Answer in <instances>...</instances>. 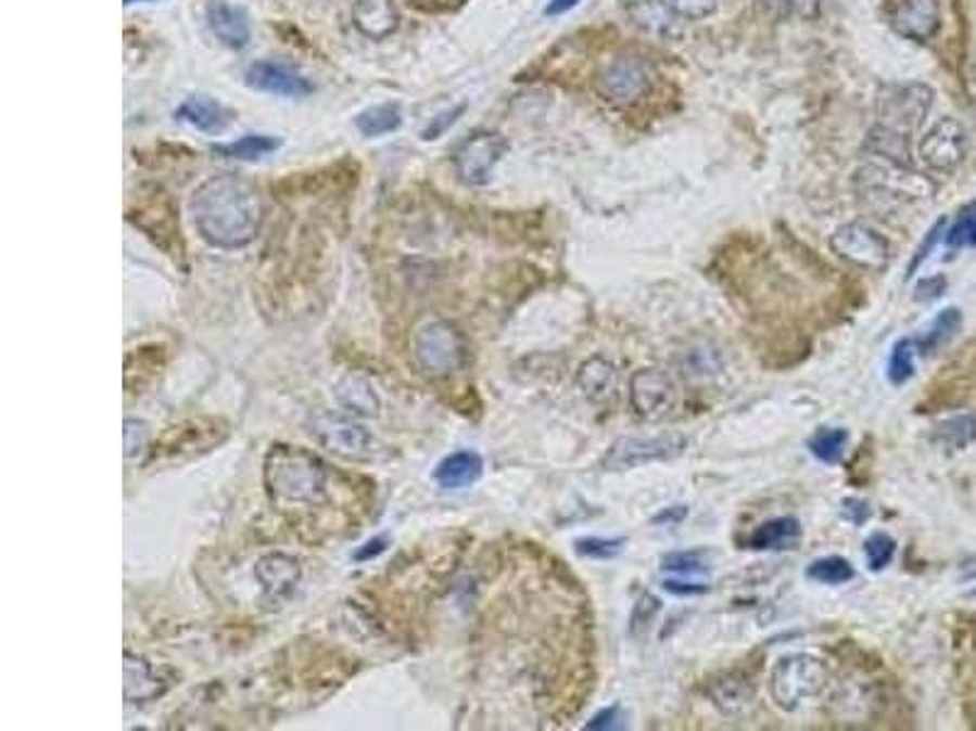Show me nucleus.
I'll use <instances>...</instances> for the list:
<instances>
[{
  "label": "nucleus",
  "mask_w": 976,
  "mask_h": 731,
  "mask_svg": "<svg viewBox=\"0 0 976 731\" xmlns=\"http://www.w3.org/2000/svg\"><path fill=\"white\" fill-rule=\"evenodd\" d=\"M262 197L240 176L208 179L191 197L195 230L218 249H242L262 227Z\"/></svg>",
  "instance_id": "f257e3e1"
},
{
  "label": "nucleus",
  "mask_w": 976,
  "mask_h": 731,
  "mask_svg": "<svg viewBox=\"0 0 976 731\" xmlns=\"http://www.w3.org/2000/svg\"><path fill=\"white\" fill-rule=\"evenodd\" d=\"M659 610H662V602H659V598L652 595V592H643V595L635 600L633 612H630L628 634L637 641L645 639L649 627H652V621L659 615Z\"/></svg>",
  "instance_id": "e433bc0d"
},
{
  "label": "nucleus",
  "mask_w": 976,
  "mask_h": 731,
  "mask_svg": "<svg viewBox=\"0 0 976 731\" xmlns=\"http://www.w3.org/2000/svg\"><path fill=\"white\" fill-rule=\"evenodd\" d=\"M264 480L274 498L286 502H320L328 496V471L313 451L301 447H271L264 459Z\"/></svg>",
  "instance_id": "f03ea898"
},
{
  "label": "nucleus",
  "mask_w": 976,
  "mask_h": 731,
  "mask_svg": "<svg viewBox=\"0 0 976 731\" xmlns=\"http://www.w3.org/2000/svg\"><path fill=\"white\" fill-rule=\"evenodd\" d=\"M465 111H467V105H457V107H452V111H445V113L432 117L430 125L422 130V140H428V142L438 140V137L445 134L449 127L455 125L461 115H465Z\"/></svg>",
  "instance_id": "c03bdc74"
},
{
  "label": "nucleus",
  "mask_w": 976,
  "mask_h": 731,
  "mask_svg": "<svg viewBox=\"0 0 976 731\" xmlns=\"http://www.w3.org/2000/svg\"><path fill=\"white\" fill-rule=\"evenodd\" d=\"M933 439L948 449H967L976 441V418L974 414H954L942 420L933 429Z\"/></svg>",
  "instance_id": "473e14b6"
},
{
  "label": "nucleus",
  "mask_w": 976,
  "mask_h": 731,
  "mask_svg": "<svg viewBox=\"0 0 976 731\" xmlns=\"http://www.w3.org/2000/svg\"><path fill=\"white\" fill-rule=\"evenodd\" d=\"M827 668L811 654H791L778 658L769 676V693L776 707L791 713L803 700L817 697L827 685Z\"/></svg>",
  "instance_id": "7ed1b4c3"
},
{
  "label": "nucleus",
  "mask_w": 976,
  "mask_h": 731,
  "mask_svg": "<svg viewBox=\"0 0 976 731\" xmlns=\"http://www.w3.org/2000/svg\"><path fill=\"white\" fill-rule=\"evenodd\" d=\"M246 86L256 91L283 95V98H303L313 91L308 78L293 72L291 66L274 64V62H254L246 68Z\"/></svg>",
  "instance_id": "dca6fc26"
},
{
  "label": "nucleus",
  "mask_w": 976,
  "mask_h": 731,
  "mask_svg": "<svg viewBox=\"0 0 976 731\" xmlns=\"http://www.w3.org/2000/svg\"><path fill=\"white\" fill-rule=\"evenodd\" d=\"M416 357L422 366V371L430 375H452L457 373L467 361V347L461 334L447 322L428 324L426 330L418 334L416 342Z\"/></svg>",
  "instance_id": "6e6552de"
},
{
  "label": "nucleus",
  "mask_w": 976,
  "mask_h": 731,
  "mask_svg": "<svg viewBox=\"0 0 976 731\" xmlns=\"http://www.w3.org/2000/svg\"><path fill=\"white\" fill-rule=\"evenodd\" d=\"M205 15H208V25L213 29V35L220 39L225 47L230 49H242L250 42V20H246V13L238 5L225 3V0H213L205 8Z\"/></svg>",
  "instance_id": "aec40b11"
},
{
  "label": "nucleus",
  "mask_w": 976,
  "mask_h": 731,
  "mask_svg": "<svg viewBox=\"0 0 976 731\" xmlns=\"http://www.w3.org/2000/svg\"><path fill=\"white\" fill-rule=\"evenodd\" d=\"M664 590L672 592V595L686 598V595H706L708 586H701V582H682V580H664Z\"/></svg>",
  "instance_id": "8fccbe9b"
},
{
  "label": "nucleus",
  "mask_w": 976,
  "mask_h": 731,
  "mask_svg": "<svg viewBox=\"0 0 976 731\" xmlns=\"http://www.w3.org/2000/svg\"><path fill=\"white\" fill-rule=\"evenodd\" d=\"M891 25L905 39L928 42L940 29V3L938 0H899Z\"/></svg>",
  "instance_id": "f3484780"
},
{
  "label": "nucleus",
  "mask_w": 976,
  "mask_h": 731,
  "mask_svg": "<svg viewBox=\"0 0 976 731\" xmlns=\"http://www.w3.org/2000/svg\"><path fill=\"white\" fill-rule=\"evenodd\" d=\"M176 117H179L181 123L195 127V130L211 134H218L228 127V113H225V107L220 103H215L208 95H191L189 101H183L179 111H176Z\"/></svg>",
  "instance_id": "a878e982"
},
{
  "label": "nucleus",
  "mask_w": 976,
  "mask_h": 731,
  "mask_svg": "<svg viewBox=\"0 0 976 731\" xmlns=\"http://www.w3.org/2000/svg\"><path fill=\"white\" fill-rule=\"evenodd\" d=\"M147 447H150V427L142 420H125V457H140Z\"/></svg>",
  "instance_id": "79ce46f5"
},
{
  "label": "nucleus",
  "mask_w": 976,
  "mask_h": 731,
  "mask_svg": "<svg viewBox=\"0 0 976 731\" xmlns=\"http://www.w3.org/2000/svg\"><path fill=\"white\" fill-rule=\"evenodd\" d=\"M596 91L616 107L635 105L649 91L647 66L635 56H618L596 74Z\"/></svg>",
  "instance_id": "9b49d317"
},
{
  "label": "nucleus",
  "mask_w": 976,
  "mask_h": 731,
  "mask_svg": "<svg viewBox=\"0 0 976 731\" xmlns=\"http://www.w3.org/2000/svg\"><path fill=\"white\" fill-rule=\"evenodd\" d=\"M933 98V88L918 81L884 86L879 98H876V117H879L882 127L913 137L928 117Z\"/></svg>",
  "instance_id": "20e7f679"
},
{
  "label": "nucleus",
  "mask_w": 976,
  "mask_h": 731,
  "mask_svg": "<svg viewBox=\"0 0 976 731\" xmlns=\"http://www.w3.org/2000/svg\"><path fill=\"white\" fill-rule=\"evenodd\" d=\"M806 576L821 582V586H845L854 578V566L847 559L840 556H827V559H817L808 566Z\"/></svg>",
  "instance_id": "f704fd0d"
},
{
  "label": "nucleus",
  "mask_w": 976,
  "mask_h": 731,
  "mask_svg": "<svg viewBox=\"0 0 976 731\" xmlns=\"http://www.w3.org/2000/svg\"><path fill=\"white\" fill-rule=\"evenodd\" d=\"M354 125L364 137H381L396 132L401 127V107L396 103L371 105L354 117Z\"/></svg>",
  "instance_id": "7c9ffc66"
},
{
  "label": "nucleus",
  "mask_w": 976,
  "mask_h": 731,
  "mask_svg": "<svg viewBox=\"0 0 976 731\" xmlns=\"http://www.w3.org/2000/svg\"><path fill=\"white\" fill-rule=\"evenodd\" d=\"M506 152L508 142L496 132L479 130L467 137L455 152V169L459 179L469 185H486Z\"/></svg>",
  "instance_id": "ddd939ff"
},
{
  "label": "nucleus",
  "mask_w": 976,
  "mask_h": 731,
  "mask_svg": "<svg viewBox=\"0 0 976 731\" xmlns=\"http://www.w3.org/2000/svg\"><path fill=\"white\" fill-rule=\"evenodd\" d=\"M831 249L857 269L884 271L889 266L891 249L884 236L862 222H847L837 227L831 236Z\"/></svg>",
  "instance_id": "1a4fd4ad"
},
{
  "label": "nucleus",
  "mask_w": 976,
  "mask_h": 731,
  "mask_svg": "<svg viewBox=\"0 0 976 731\" xmlns=\"http://www.w3.org/2000/svg\"><path fill=\"white\" fill-rule=\"evenodd\" d=\"M628 13L633 25L649 37L667 39L676 33L679 15L669 0H633L628 5Z\"/></svg>",
  "instance_id": "412c9836"
},
{
  "label": "nucleus",
  "mask_w": 976,
  "mask_h": 731,
  "mask_svg": "<svg viewBox=\"0 0 976 731\" xmlns=\"http://www.w3.org/2000/svg\"><path fill=\"white\" fill-rule=\"evenodd\" d=\"M686 449L682 434H657V437H620L606 449L600 461L604 471H630L655 461L679 457Z\"/></svg>",
  "instance_id": "0eeeda50"
},
{
  "label": "nucleus",
  "mask_w": 976,
  "mask_h": 731,
  "mask_svg": "<svg viewBox=\"0 0 976 731\" xmlns=\"http://www.w3.org/2000/svg\"><path fill=\"white\" fill-rule=\"evenodd\" d=\"M801 535H803L801 522L796 517H776L762 522V525L749 531V537L745 539V549L752 551L796 549L798 541H801Z\"/></svg>",
  "instance_id": "4be33fe9"
},
{
  "label": "nucleus",
  "mask_w": 976,
  "mask_h": 731,
  "mask_svg": "<svg viewBox=\"0 0 976 731\" xmlns=\"http://www.w3.org/2000/svg\"><path fill=\"white\" fill-rule=\"evenodd\" d=\"M945 242L950 249H964V246H976V201L964 205L958 220L945 232Z\"/></svg>",
  "instance_id": "4c0bfd02"
},
{
  "label": "nucleus",
  "mask_w": 976,
  "mask_h": 731,
  "mask_svg": "<svg viewBox=\"0 0 976 731\" xmlns=\"http://www.w3.org/2000/svg\"><path fill=\"white\" fill-rule=\"evenodd\" d=\"M625 537H616V539H604V537H584L576 539V553L584 559H596V561H610L623 553L625 549Z\"/></svg>",
  "instance_id": "ea45409f"
},
{
  "label": "nucleus",
  "mask_w": 976,
  "mask_h": 731,
  "mask_svg": "<svg viewBox=\"0 0 976 731\" xmlns=\"http://www.w3.org/2000/svg\"><path fill=\"white\" fill-rule=\"evenodd\" d=\"M481 473H484V459L477 451H457L445 461H440V466L435 469V480L442 488L457 490L477 483Z\"/></svg>",
  "instance_id": "393cba45"
},
{
  "label": "nucleus",
  "mask_w": 976,
  "mask_h": 731,
  "mask_svg": "<svg viewBox=\"0 0 976 731\" xmlns=\"http://www.w3.org/2000/svg\"><path fill=\"white\" fill-rule=\"evenodd\" d=\"M967 130L954 117H942L921 140V159L935 174L958 171L967 156Z\"/></svg>",
  "instance_id": "f8f14e48"
},
{
  "label": "nucleus",
  "mask_w": 976,
  "mask_h": 731,
  "mask_svg": "<svg viewBox=\"0 0 976 731\" xmlns=\"http://www.w3.org/2000/svg\"><path fill=\"white\" fill-rule=\"evenodd\" d=\"M662 570L684 573V576H694V573H706V551H674L662 556Z\"/></svg>",
  "instance_id": "a19ab883"
},
{
  "label": "nucleus",
  "mask_w": 976,
  "mask_h": 731,
  "mask_svg": "<svg viewBox=\"0 0 976 731\" xmlns=\"http://www.w3.org/2000/svg\"><path fill=\"white\" fill-rule=\"evenodd\" d=\"M847 441H850V432L842 427H821L808 437L806 447L813 453L817 461L827 463V466H837L845 459Z\"/></svg>",
  "instance_id": "c756f323"
},
{
  "label": "nucleus",
  "mask_w": 976,
  "mask_h": 731,
  "mask_svg": "<svg viewBox=\"0 0 976 731\" xmlns=\"http://www.w3.org/2000/svg\"><path fill=\"white\" fill-rule=\"evenodd\" d=\"M125 3H137V0H125Z\"/></svg>",
  "instance_id": "6e6d98bb"
},
{
  "label": "nucleus",
  "mask_w": 976,
  "mask_h": 731,
  "mask_svg": "<svg viewBox=\"0 0 976 731\" xmlns=\"http://www.w3.org/2000/svg\"><path fill=\"white\" fill-rule=\"evenodd\" d=\"M310 432L325 449L338 453V457L362 459L367 457L371 447L369 432L340 412H318L310 420Z\"/></svg>",
  "instance_id": "4468645a"
},
{
  "label": "nucleus",
  "mask_w": 976,
  "mask_h": 731,
  "mask_svg": "<svg viewBox=\"0 0 976 731\" xmlns=\"http://www.w3.org/2000/svg\"><path fill=\"white\" fill-rule=\"evenodd\" d=\"M630 405L637 418L657 422L669 418L679 405V388L662 369H639L630 379Z\"/></svg>",
  "instance_id": "9d476101"
},
{
  "label": "nucleus",
  "mask_w": 976,
  "mask_h": 731,
  "mask_svg": "<svg viewBox=\"0 0 976 731\" xmlns=\"http://www.w3.org/2000/svg\"><path fill=\"white\" fill-rule=\"evenodd\" d=\"M864 556L870 570L874 573L884 570L896 556V539L891 535H886V531H872V535L864 539Z\"/></svg>",
  "instance_id": "58836bf2"
},
{
  "label": "nucleus",
  "mask_w": 976,
  "mask_h": 731,
  "mask_svg": "<svg viewBox=\"0 0 976 731\" xmlns=\"http://www.w3.org/2000/svg\"><path fill=\"white\" fill-rule=\"evenodd\" d=\"M281 146L279 140H274L269 134H244L238 142L228 144H215L213 152H218L228 159H242V162H256L262 156L276 152Z\"/></svg>",
  "instance_id": "2f4dec72"
},
{
  "label": "nucleus",
  "mask_w": 976,
  "mask_h": 731,
  "mask_svg": "<svg viewBox=\"0 0 976 731\" xmlns=\"http://www.w3.org/2000/svg\"><path fill=\"white\" fill-rule=\"evenodd\" d=\"M576 5H579V0H549V5L545 8V15H549V17L565 15L567 10L576 8Z\"/></svg>",
  "instance_id": "864d4df0"
},
{
  "label": "nucleus",
  "mask_w": 976,
  "mask_h": 731,
  "mask_svg": "<svg viewBox=\"0 0 976 731\" xmlns=\"http://www.w3.org/2000/svg\"><path fill=\"white\" fill-rule=\"evenodd\" d=\"M352 20L362 35L383 39L396 33L401 17L393 0H357L352 10Z\"/></svg>",
  "instance_id": "5701e85b"
},
{
  "label": "nucleus",
  "mask_w": 976,
  "mask_h": 731,
  "mask_svg": "<svg viewBox=\"0 0 976 731\" xmlns=\"http://www.w3.org/2000/svg\"><path fill=\"white\" fill-rule=\"evenodd\" d=\"M338 400L354 414H364V418H371V414L379 412V395L373 393L371 383L362 375H347L338 383Z\"/></svg>",
  "instance_id": "cd10ccee"
},
{
  "label": "nucleus",
  "mask_w": 976,
  "mask_h": 731,
  "mask_svg": "<svg viewBox=\"0 0 976 731\" xmlns=\"http://www.w3.org/2000/svg\"><path fill=\"white\" fill-rule=\"evenodd\" d=\"M164 693V683L152 664L132 654H125V700L127 703H152Z\"/></svg>",
  "instance_id": "b1692460"
},
{
  "label": "nucleus",
  "mask_w": 976,
  "mask_h": 731,
  "mask_svg": "<svg viewBox=\"0 0 976 731\" xmlns=\"http://www.w3.org/2000/svg\"><path fill=\"white\" fill-rule=\"evenodd\" d=\"M228 437V424L223 420H189L169 427L154 444L150 461H181L211 451Z\"/></svg>",
  "instance_id": "39448f33"
},
{
  "label": "nucleus",
  "mask_w": 976,
  "mask_h": 731,
  "mask_svg": "<svg viewBox=\"0 0 976 731\" xmlns=\"http://www.w3.org/2000/svg\"><path fill=\"white\" fill-rule=\"evenodd\" d=\"M915 357H918V347H915V339L905 337L893 344L891 357H889V366H886V375L893 385H903L913 379L915 373Z\"/></svg>",
  "instance_id": "c9c22d12"
},
{
  "label": "nucleus",
  "mask_w": 976,
  "mask_h": 731,
  "mask_svg": "<svg viewBox=\"0 0 976 731\" xmlns=\"http://www.w3.org/2000/svg\"><path fill=\"white\" fill-rule=\"evenodd\" d=\"M945 227H948V220H945V217H942V220H938V222H935V225L930 227V232L925 234V240L921 242V246H918V249H915V254H913V261H911V266H909V275H913L915 271H918V266H921L925 259H928L930 252L935 249V244H938V242H940V236L945 234Z\"/></svg>",
  "instance_id": "a18cd8bd"
},
{
  "label": "nucleus",
  "mask_w": 976,
  "mask_h": 731,
  "mask_svg": "<svg viewBox=\"0 0 976 731\" xmlns=\"http://www.w3.org/2000/svg\"><path fill=\"white\" fill-rule=\"evenodd\" d=\"M817 10L821 0H757V15L772 23L786 17H815Z\"/></svg>",
  "instance_id": "72a5a7b5"
},
{
  "label": "nucleus",
  "mask_w": 976,
  "mask_h": 731,
  "mask_svg": "<svg viewBox=\"0 0 976 731\" xmlns=\"http://www.w3.org/2000/svg\"><path fill=\"white\" fill-rule=\"evenodd\" d=\"M264 595L269 600L289 598L301 580V563L289 553H266L254 566Z\"/></svg>",
  "instance_id": "a211bd4d"
},
{
  "label": "nucleus",
  "mask_w": 976,
  "mask_h": 731,
  "mask_svg": "<svg viewBox=\"0 0 976 731\" xmlns=\"http://www.w3.org/2000/svg\"><path fill=\"white\" fill-rule=\"evenodd\" d=\"M864 150L874 156H879V159H884V162L909 166V169H913L911 137L893 132V130H889V127H882V125L872 127V132L864 142Z\"/></svg>",
  "instance_id": "bb28decb"
},
{
  "label": "nucleus",
  "mask_w": 976,
  "mask_h": 731,
  "mask_svg": "<svg viewBox=\"0 0 976 731\" xmlns=\"http://www.w3.org/2000/svg\"><path fill=\"white\" fill-rule=\"evenodd\" d=\"M945 291H948V279H945V275H928V279H923L918 285H915V300L918 303H930V300H938L940 295H945Z\"/></svg>",
  "instance_id": "de8ad7c7"
},
{
  "label": "nucleus",
  "mask_w": 976,
  "mask_h": 731,
  "mask_svg": "<svg viewBox=\"0 0 976 731\" xmlns=\"http://www.w3.org/2000/svg\"><path fill=\"white\" fill-rule=\"evenodd\" d=\"M618 722H623V709H620V705H613V707H606V709H600V713L591 719V722L586 724V729H618L620 724Z\"/></svg>",
  "instance_id": "09e8293b"
},
{
  "label": "nucleus",
  "mask_w": 976,
  "mask_h": 731,
  "mask_svg": "<svg viewBox=\"0 0 976 731\" xmlns=\"http://www.w3.org/2000/svg\"><path fill=\"white\" fill-rule=\"evenodd\" d=\"M857 185L864 197H874L879 203H901L911 197H923L933 191V185L915 174L909 166L899 164H866L857 174Z\"/></svg>",
  "instance_id": "423d86ee"
},
{
  "label": "nucleus",
  "mask_w": 976,
  "mask_h": 731,
  "mask_svg": "<svg viewBox=\"0 0 976 731\" xmlns=\"http://www.w3.org/2000/svg\"><path fill=\"white\" fill-rule=\"evenodd\" d=\"M960 330H962V310L945 308L942 312L935 315L930 328L925 330L918 339H915V347H918V354H933L940 347H945L950 339H954V334H958Z\"/></svg>",
  "instance_id": "c85d7f7f"
},
{
  "label": "nucleus",
  "mask_w": 976,
  "mask_h": 731,
  "mask_svg": "<svg viewBox=\"0 0 976 731\" xmlns=\"http://www.w3.org/2000/svg\"><path fill=\"white\" fill-rule=\"evenodd\" d=\"M974 74H976V59H974Z\"/></svg>",
  "instance_id": "4d7b16f0"
},
{
  "label": "nucleus",
  "mask_w": 976,
  "mask_h": 731,
  "mask_svg": "<svg viewBox=\"0 0 976 731\" xmlns=\"http://www.w3.org/2000/svg\"><path fill=\"white\" fill-rule=\"evenodd\" d=\"M840 517L845 522H850L852 527H864L866 522L872 520L870 502L862 500V498H845L840 502Z\"/></svg>",
  "instance_id": "49530a36"
},
{
  "label": "nucleus",
  "mask_w": 976,
  "mask_h": 731,
  "mask_svg": "<svg viewBox=\"0 0 976 731\" xmlns=\"http://www.w3.org/2000/svg\"><path fill=\"white\" fill-rule=\"evenodd\" d=\"M706 695L721 715L739 717L755 705L757 688L752 680L737 674V670H725V674H718L706 680Z\"/></svg>",
  "instance_id": "2eb2a0df"
},
{
  "label": "nucleus",
  "mask_w": 976,
  "mask_h": 731,
  "mask_svg": "<svg viewBox=\"0 0 976 731\" xmlns=\"http://www.w3.org/2000/svg\"><path fill=\"white\" fill-rule=\"evenodd\" d=\"M669 3H672V8L676 10L679 17L694 20V23H696V20H704L708 15H713L715 8H718V0H669Z\"/></svg>",
  "instance_id": "37998d69"
},
{
  "label": "nucleus",
  "mask_w": 976,
  "mask_h": 731,
  "mask_svg": "<svg viewBox=\"0 0 976 731\" xmlns=\"http://www.w3.org/2000/svg\"><path fill=\"white\" fill-rule=\"evenodd\" d=\"M416 3H420V5H435V3H447V0H416Z\"/></svg>",
  "instance_id": "5fc2aeb1"
},
{
  "label": "nucleus",
  "mask_w": 976,
  "mask_h": 731,
  "mask_svg": "<svg viewBox=\"0 0 976 731\" xmlns=\"http://www.w3.org/2000/svg\"><path fill=\"white\" fill-rule=\"evenodd\" d=\"M686 515H688V508L686 505H676V508H669L664 512H659V515L652 522H655V525H664V522H669V525H676V522H682Z\"/></svg>",
  "instance_id": "3c124183"
},
{
  "label": "nucleus",
  "mask_w": 976,
  "mask_h": 731,
  "mask_svg": "<svg viewBox=\"0 0 976 731\" xmlns=\"http://www.w3.org/2000/svg\"><path fill=\"white\" fill-rule=\"evenodd\" d=\"M618 383L620 375L616 363H610L606 357H591L581 363L576 371L579 390L594 405H606L610 400H616Z\"/></svg>",
  "instance_id": "6ab92c4d"
},
{
  "label": "nucleus",
  "mask_w": 976,
  "mask_h": 731,
  "mask_svg": "<svg viewBox=\"0 0 976 731\" xmlns=\"http://www.w3.org/2000/svg\"><path fill=\"white\" fill-rule=\"evenodd\" d=\"M386 537H379V539H373V541H369V544H364V549L362 551H357V561H367V559H373V556H379V553L386 549Z\"/></svg>",
  "instance_id": "603ef678"
}]
</instances>
